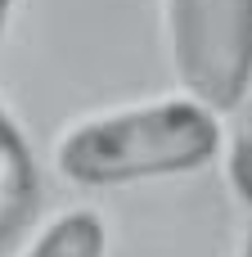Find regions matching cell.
Instances as JSON below:
<instances>
[{
  "mask_svg": "<svg viewBox=\"0 0 252 257\" xmlns=\"http://www.w3.org/2000/svg\"><path fill=\"white\" fill-rule=\"evenodd\" d=\"M230 181H234L239 203H243V244H239V257H252V108L243 113L239 131H234V145H230Z\"/></svg>",
  "mask_w": 252,
  "mask_h": 257,
  "instance_id": "obj_5",
  "label": "cell"
},
{
  "mask_svg": "<svg viewBox=\"0 0 252 257\" xmlns=\"http://www.w3.org/2000/svg\"><path fill=\"white\" fill-rule=\"evenodd\" d=\"M104 217L90 208H68L32 239L23 257H104Z\"/></svg>",
  "mask_w": 252,
  "mask_h": 257,
  "instance_id": "obj_4",
  "label": "cell"
},
{
  "mask_svg": "<svg viewBox=\"0 0 252 257\" xmlns=\"http://www.w3.org/2000/svg\"><path fill=\"white\" fill-rule=\"evenodd\" d=\"M9 9H14V0H0V36H5V27H9Z\"/></svg>",
  "mask_w": 252,
  "mask_h": 257,
  "instance_id": "obj_6",
  "label": "cell"
},
{
  "mask_svg": "<svg viewBox=\"0 0 252 257\" xmlns=\"http://www.w3.org/2000/svg\"><path fill=\"white\" fill-rule=\"evenodd\" d=\"M171 68L185 90L230 113L252 86V0H162Z\"/></svg>",
  "mask_w": 252,
  "mask_h": 257,
  "instance_id": "obj_2",
  "label": "cell"
},
{
  "mask_svg": "<svg viewBox=\"0 0 252 257\" xmlns=\"http://www.w3.org/2000/svg\"><path fill=\"white\" fill-rule=\"evenodd\" d=\"M221 108L194 90L95 113L63 131L54 145V167L63 181L104 190L131 181H158L198 172L221 154Z\"/></svg>",
  "mask_w": 252,
  "mask_h": 257,
  "instance_id": "obj_1",
  "label": "cell"
},
{
  "mask_svg": "<svg viewBox=\"0 0 252 257\" xmlns=\"http://www.w3.org/2000/svg\"><path fill=\"white\" fill-rule=\"evenodd\" d=\"M32 199H36V158L14 117L0 108V235L23 221Z\"/></svg>",
  "mask_w": 252,
  "mask_h": 257,
  "instance_id": "obj_3",
  "label": "cell"
}]
</instances>
